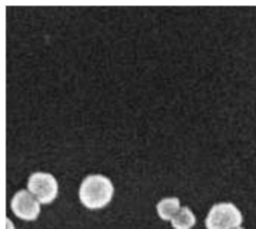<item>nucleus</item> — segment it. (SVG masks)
<instances>
[{"label":"nucleus","mask_w":256,"mask_h":229,"mask_svg":"<svg viewBox=\"0 0 256 229\" xmlns=\"http://www.w3.org/2000/svg\"><path fill=\"white\" fill-rule=\"evenodd\" d=\"M115 187L112 180L104 175H90L80 187L78 197L88 209H102L112 202Z\"/></svg>","instance_id":"1"},{"label":"nucleus","mask_w":256,"mask_h":229,"mask_svg":"<svg viewBox=\"0 0 256 229\" xmlns=\"http://www.w3.org/2000/svg\"><path fill=\"white\" fill-rule=\"evenodd\" d=\"M243 215L232 203L215 204L205 219L208 229H235L242 225Z\"/></svg>","instance_id":"2"},{"label":"nucleus","mask_w":256,"mask_h":229,"mask_svg":"<svg viewBox=\"0 0 256 229\" xmlns=\"http://www.w3.org/2000/svg\"><path fill=\"white\" fill-rule=\"evenodd\" d=\"M27 189L35 196L39 203L48 205L55 201L58 195V183L52 174L34 173L27 183Z\"/></svg>","instance_id":"3"},{"label":"nucleus","mask_w":256,"mask_h":229,"mask_svg":"<svg viewBox=\"0 0 256 229\" xmlns=\"http://www.w3.org/2000/svg\"><path fill=\"white\" fill-rule=\"evenodd\" d=\"M40 203L26 189L19 191L12 199V211L19 219L24 222H34L40 214Z\"/></svg>","instance_id":"4"},{"label":"nucleus","mask_w":256,"mask_h":229,"mask_svg":"<svg viewBox=\"0 0 256 229\" xmlns=\"http://www.w3.org/2000/svg\"><path fill=\"white\" fill-rule=\"evenodd\" d=\"M180 208V201L177 197L164 198L156 205L157 215L165 222H170Z\"/></svg>","instance_id":"5"},{"label":"nucleus","mask_w":256,"mask_h":229,"mask_svg":"<svg viewBox=\"0 0 256 229\" xmlns=\"http://www.w3.org/2000/svg\"><path fill=\"white\" fill-rule=\"evenodd\" d=\"M170 224L174 229H192L196 225V216L190 208L182 207Z\"/></svg>","instance_id":"6"},{"label":"nucleus","mask_w":256,"mask_h":229,"mask_svg":"<svg viewBox=\"0 0 256 229\" xmlns=\"http://www.w3.org/2000/svg\"><path fill=\"white\" fill-rule=\"evenodd\" d=\"M6 226H7V229H14V224L12 223L10 219H7L6 221Z\"/></svg>","instance_id":"7"},{"label":"nucleus","mask_w":256,"mask_h":229,"mask_svg":"<svg viewBox=\"0 0 256 229\" xmlns=\"http://www.w3.org/2000/svg\"><path fill=\"white\" fill-rule=\"evenodd\" d=\"M235 229H245V228H243L242 226H240V227H238V228H235Z\"/></svg>","instance_id":"8"}]
</instances>
